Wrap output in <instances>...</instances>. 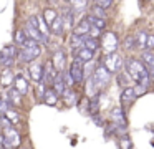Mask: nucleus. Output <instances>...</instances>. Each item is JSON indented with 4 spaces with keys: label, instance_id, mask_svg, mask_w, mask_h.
<instances>
[{
    "label": "nucleus",
    "instance_id": "1",
    "mask_svg": "<svg viewBox=\"0 0 154 149\" xmlns=\"http://www.w3.org/2000/svg\"><path fill=\"white\" fill-rule=\"evenodd\" d=\"M124 68H126V73L129 75V78L133 79L136 85H141L146 89L149 88V85L152 81H151L149 71H147V68L144 66L143 61H139V60H136V58H128L126 63H124Z\"/></svg>",
    "mask_w": 154,
    "mask_h": 149
},
{
    "label": "nucleus",
    "instance_id": "2",
    "mask_svg": "<svg viewBox=\"0 0 154 149\" xmlns=\"http://www.w3.org/2000/svg\"><path fill=\"white\" fill-rule=\"evenodd\" d=\"M42 55V45L35 40L28 38L25 42V45L20 48V53H18V60L22 63H32Z\"/></svg>",
    "mask_w": 154,
    "mask_h": 149
},
{
    "label": "nucleus",
    "instance_id": "3",
    "mask_svg": "<svg viewBox=\"0 0 154 149\" xmlns=\"http://www.w3.org/2000/svg\"><path fill=\"white\" fill-rule=\"evenodd\" d=\"M91 76H93V79H94V85H96L98 91H103V89H106V86L111 83L113 73L108 71L103 66V63H101V65H98L96 68H94V71L91 73Z\"/></svg>",
    "mask_w": 154,
    "mask_h": 149
},
{
    "label": "nucleus",
    "instance_id": "4",
    "mask_svg": "<svg viewBox=\"0 0 154 149\" xmlns=\"http://www.w3.org/2000/svg\"><path fill=\"white\" fill-rule=\"evenodd\" d=\"M18 53H20V50H17L14 45H8V46H5V48H2L0 50V65L5 66V70H8L14 65V61L18 56Z\"/></svg>",
    "mask_w": 154,
    "mask_h": 149
},
{
    "label": "nucleus",
    "instance_id": "5",
    "mask_svg": "<svg viewBox=\"0 0 154 149\" xmlns=\"http://www.w3.org/2000/svg\"><path fill=\"white\" fill-rule=\"evenodd\" d=\"M103 66L108 70L109 73H119L121 71V66H123V60L118 53H113V55H106L104 56V61Z\"/></svg>",
    "mask_w": 154,
    "mask_h": 149
},
{
    "label": "nucleus",
    "instance_id": "6",
    "mask_svg": "<svg viewBox=\"0 0 154 149\" xmlns=\"http://www.w3.org/2000/svg\"><path fill=\"white\" fill-rule=\"evenodd\" d=\"M118 43H119V42H118V36L114 35V33H104V35H103V42H101V45H103V51H104V56L116 53Z\"/></svg>",
    "mask_w": 154,
    "mask_h": 149
},
{
    "label": "nucleus",
    "instance_id": "7",
    "mask_svg": "<svg viewBox=\"0 0 154 149\" xmlns=\"http://www.w3.org/2000/svg\"><path fill=\"white\" fill-rule=\"evenodd\" d=\"M68 71H70V75L73 76V79H75V83H83V79H85V65L83 63L80 61V60H76L75 58L73 61H71V65H70V70H68Z\"/></svg>",
    "mask_w": 154,
    "mask_h": 149
},
{
    "label": "nucleus",
    "instance_id": "8",
    "mask_svg": "<svg viewBox=\"0 0 154 149\" xmlns=\"http://www.w3.org/2000/svg\"><path fill=\"white\" fill-rule=\"evenodd\" d=\"M28 23H32V25L35 26V28L38 30V32L43 35V38L48 42V35H50V26L47 25V22L43 20V17H40V15H32L30 18H28Z\"/></svg>",
    "mask_w": 154,
    "mask_h": 149
},
{
    "label": "nucleus",
    "instance_id": "9",
    "mask_svg": "<svg viewBox=\"0 0 154 149\" xmlns=\"http://www.w3.org/2000/svg\"><path fill=\"white\" fill-rule=\"evenodd\" d=\"M136 98H137V96H136V91H134L133 86L124 88L123 91H121V108H123V109L129 108V106L136 101Z\"/></svg>",
    "mask_w": 154,
    "mask_h": 149
},
{
    "label": "nucleus",
    "instance_id": "10",
    "mask_svg": "<svg viewBox=\"0 0 154 149\" xmlns=\"http://www.w3.org/2000/svg\"><path fill=\"white\" fill-rule=\"evenodd\" d=\"M51 63H53L55 70H57L58 73H63L65 65H66V55H65V51H63L61 48H58L57 51L53 53V58H51Z\"/></svg>",
    "mask_w": 154,
    "mask_h": 149
},
{
    "label": "nucleus",
    "instance_id": "11",
    "mask_svg": "<svg viewBox=\"0 0 154 149\" xmlns=\"http://www.w3.org/2000/svg\"><path fill=\"white\" fill-rule=\"evenodd\" d=\"M14 88L17 89L18 93H20L22 96L27 95L28 93V88H30V85H28V79L25 78L22 73H17L15 75V81H14Z\"/></svg>",
    "mask_w": 154,
    "mask_h": 149
},
{
    "label": "nucleus",
    "instance_id": "12",
    "mask_svg": "<svg viewBox=\"0 0 154 149\" xmlns=\"http://www.w3.org/2000/svg\"><path fill=\"white\" fill-rule=\"evenodd\" d=\"M28 73H30V78L33 79V81L42 83L43 81L45 65H42V63H33V65H30V68H28Z\"/></svg>",
    "mask_w": 154,
    "mask_h": 149
},
{
    "label": "nucleus",
    "instance_id": "13",
    "mask_svg": "<svg viewBox=\"0 0 154 149\" xmlns=\"http://www.w3.org/2000/svg\"><path fill=\"white\" fill-rule=\"evenodd\" d=\"M57 76H58V71L55 70L53 63L51 61L47 63V65H45V73H43V83L45 85H53Z\"/></svg>",
    "mask_w": 154,
    "mask_h": 149
},
{
    "label": "nucleus",
    "instance_id": "14",
    "mask_svg": "<svg viewBox=\"0 0 154 149\" xmlns=\"http://www.w3.org/2000/svg\"><path fill=\"white\" fill-rule=\"evenodd\" d=\"M75 12L71 7H65L63 8V13H61V18H63V23H65V30H70V28H75Z\"/></svg>",
    "mask_w": 154,
    "mask_h": 149
},
{
    "label": "nucleus",
    "instance_id": "15",
    "mask_svg": "<svg viewBox=\"0 0 154 149\" xmlns=\"http://www.w3.org/2000/svg\"><path fill=\"white\" fill-rule=\"evenodd\" d=\"M25 33H27V36L30 40H35V42H38V43H48L47 40L43 38V35H42V33L38 32L32 23H28V22L25 23Z\"/></svg>",
    "mask_w": 154,
    "mask_h": 149
},
{
    "label": "nucleus",
    "instance_id": "16",
    "mask_svg": "<svg viewBox=\"0 0 154 149\" xmlns=\"http://www.w3.org/2000/svg\"><path fill=\"white\" fill-rule=\"evenodd\" d=\"M90 30H91V25L86 18H81L80 22L75 25L73 28V35H78V36H88L90 35Z\"/></svg>",
    "mask_w": 154,
    "mask_h": 149
},
{
    "label": "nucleus",
    "instance_id": "17",
    "mask_svg": "<svg viewBox=\"0 0 154 149\" xmlns=\"http://www.w3.org/2000/svg\"><path fill=\"white\" fill-rule=\"evenodd\" d=\"M111 123L116 126H126V118H124V109L123 108H113L111 111Z\"/></svg>",
    "mask_w": 154,
    "mask_h": 149
},
{
    "label": "nucleus",
    "instance_id": "18",
    "mask_svg": "<svg viewBox=\"0 0 154 149\" xmlns=\"http://www.w3.org/2000/svg\"><path fill=\"white\" fill-rule=\"evenodd\" d=\"M4 136L8 139V142L12 144V147H18L22 142V138L14 128H8V129H4Z\"/></svg>",
    "mask_w": 154,
    "mask_h": 149
},
{
    "label": "nucleus",
    "instance_id": "19",
    "mask_svg": "<svg viewBox=\"0 0 154 149\" xmlns=\"http://www.w3.org/2000/svg\"><path fill=\"white\" fill-rule=\"evenodd\" d=\"M51 89H53L58 96H63L65 95V91H66L68 88H66V83H65V79H63V73H58L55 83L51 85Z\"/></svg>",
    "mask_w": 154,
    "mask_h": 149
},
{
    "label": "nucleus",
    "instance_id": "20",
    "mask_svg": "<svg viewBox=\"0 0 154 149\" xmlns=\"http://www.w3.org/2000/svg\"><path fill=\"white\" fill-rule=\"evenodd\" d=\"M7 101L10 106H20L22 104V95L15 88H10L7 93Z\"/></svg>",
    "mask_w": 154,
    "mask_h": 149
},
{
    "label": "nucleus",
    "instance_id": "21",
    "mask_svg": "<svg viewBox=\"0 0 154 149\" xmlns=\"http://www.w3.org/2000/svg\"><path fill=\"white\" fill-rule=\"evenodd\" d=\"M93 56H94L93 51H90V50H86V48H81L80 51L76 53V56H75V58L80 60L83 65H86V63H91V61H93Z\"/></svg>",
    "mask_w": 154,
    "mask_h": 149
},
{
    "label": "nucleus",
    "instance_id": "22",
    "mask_svg": "<svg viewBox=\"0 0 154 149\" xmlns=\"http://www.w3.org/2000/svg\"><path fill=\"white\" fill-rule=\"evenodd\" d=\"M50 32L53 33V35H57V36L63 35V32H65V23H63V18H61V15L58 17V18L50 25Z\"/></svg>",
    "mask_w": 154,
    "mask_h": 149
},
{
    "label": "nucleus",
    "instance_id": "23",
    "mask_svg": "<svg viewBox=\"0 0 154 149\" xmlns=\"http://www.w3.org/2000/svg\"><path fill=\"white\" fill-rule=\"evenodd\" d=\"M14 81H15V75L10 71V70H4V73L0 75V85L2 86H10V85H14Z\"/></svg>",
    "mask_w": 154,
    "mask_h": 149
},
{
    "label": "nucleus",
    "instance_id": "24",
    "mask_svg": "<svg viewBox=\"0 0 154 149\" xmlns=\"http://www.w3.org/2000/svg\"><path fill=\"white\" fill-rule=\"evenodd\" d=\"M86 20L90 22V25H91V26H94V28H98V30H104V28H106V20L98 18V17H94L93 13L86 15Z\"/></svg>",
    "mask_w": 154,
    "mask_h": 149
},
{
    "label": "nucleus",
    "instance_id": "25",
    "mask_svg": "<svg viewBox=\"0 0 154 149\" xmlns=\"http://www.w3.org/2000/svg\"><path fill=\"white\" fill-rule=\"evenodd\" d=\"M147 35H149V33H146V32H137L136 35H134V38H136V50H143V51H146Z\"/></svg>",
    "mask_w": 154,
    "mask_h": 149
},
{
    "label": "nucleus",
    "instance_id": "26",
    "mask_svg": "<svg viewBox=\"0 0 154 149\" xmlns=\"http://www.w3.org/2000/svg\"><path fill=\"white\" fill-rule=\"evenodd\" d=\"M42 17H43V20L47 22V25L50 26L60 15H58V12H57L55 8H45V10H43V15H42Z\"/></svg>",
    "mask_w": 154,
    "mask_h": 149
},
{
    "label": "nucleus",
    "instance_id": "27",
    "mask_svg": "<svg viewBox=\"0 0 154 149\" xmlns=\"http://www.w3.org/2000/svg\"><path fill=\"white\" fill-rule=\"evenodd\" d=\"M43 101L47 103L48 106H55L58 103V95L53 91V89H47V93H45V98Z\"/></svg>",
    "mask_w": 154,
    "mask_h": 149
},
{
    "label": "nucleus",
    "instance_id": "28",
    "mask_svg": "<svg viewBox=\"0 0 154 149\" xmlns=\"http://www.w3.org/2000/svg\"><path fill=\"white\" fill-rule=\"evenodd\" d=\"M63 99H65V103H66L68 106H75V104H76V101H78L76 95H75V91H73L71 88H68L66 91H65Z\"/></svg>",
    "mask_w": 154,
    "mask_h": 149
},
{
    "label": "nucleus",
    "instance_id": "29",
    "mask_svg": "<svg viewBox=\"0 0 154 149\" xmlns=\"http://www.w3.org/2000/svg\"><path fill=\"white\" fill-rule=\"evenodd\" d=\"M129 75L126 73V70L124 71H119L118 73V85L121 86V88H128L129 86Z\"/></svg>",
    "mask_w": 154,
    "mask_h": 149
},
{
    "label": "nucleus",
    "instance_id": "30",
    "mask_svg": "<svg viewBox=\"0 0 154 149\" xmlns=\"http://www.w3.org/2000/svg\"><path fill=\"white\" fill-rule=\"evenodd\" d=\"M90 114L91 116H94L98 113V109H100V95H96L94 98H91L90 99Z\"/></svg>",
    "mask_w": 154,
    "mask_h": 149
},
{
    "label": "nucleus",
    "instance_id": "31",
    "mask_svg": "<svg viewBox=\"0 0 154 149\" xmlns=\"http://www.w3.org/2000/svg\"><path fill=\"white\" fill-rule=\"evenodd\" d=\"M85 48L94 53L98 48H100V42H98V40H94V38H90V36H88L86 42H85Z\"/></svg>",
    "mask_w": 154,
    "mask_h": 149
},
{
    "label": "nucleus",
    "instance_id": "32",
    "mask_svg": "<svg viewBox=\"0 0 154 149\" xmlns=\"http://www.w3.org/2000/svg\"><path fill=\"white\" fill-rule=\"evenodd\" d=\"M27 40H28V36H27V33H25V30H17V33H15V43L23 46Z\"/></svg>",
    "mask_w": 154,
    "mask_h": 149
},
{
    "label": "nucleus",
    "instance_id": "33",
    "mask_svg": "<svg viewBox=\"0 0 154 149\" xmlns=\"http://www.w3.org/2000/svg\"><path fill=\"white\" fill-rule=\"evenodd\" d=\"M4 114L7 116L8 119H10L12 124H18V123H20V116H18V113H17V111H14V109H7V111L4 113Z\"/></svg>",
    "mask_w": 154,
    "mask_h": 149
},
{
    "label": "nucleus",
    "instance_id": "34",
    "mask_svg": "<svg viewBox=\"0 0 154 149\" xmlns=\"http://www.w3.org/2000/svg\"><path fill=\"white\" fill-rule=\"evenodd\" d=\"M88 5V2H71L70 3V7L73 8V12H75V15L76 13H80L81 10H85V7Z\"/></svg>",
    "mask_w": 154,
    "mask_h": 149
},
{
    "label": "nucleus",
    "instance_id": "35",
    "mask_svg": "<svg viewBox=\"0 0 154 149\" xmlns=\"http://www.w3.org/2000/svg\"><path fill=\"white\" fill-rule=\"evenodd\" d=\"M91 13H93L94 17H98V18L106 20V12H104L103 8H100L98 5H94V3H93V10H91Z\"/></svg>",
    "mask_w": 154,
    "mask_h": 149
},
{
    "label": "nucleus",
    "instance_id": "36",
    "mask_svg": "<svg viewBox=\"0 0 154 149\" xmlns=\"http://www.w3.org/2000/svg\"><path fill=\"white\" fill-rule=\"evenodd\" d=\"M0 126L4 129H8V128H14V124L10 123V119L7 118L5 114H0Z\"/></svg>",
    "mask_w": 154,
    "mask_h": 149
},
{
    "label": "nucleus",
    "instance_id": "37",
    "mask_svg": "<svg viewBox=\"0 0 154 149\" xmlns=\"http://www.w3.org/2000/svg\"><path fill=\"white\" fill-rule=\"evenodd\" d=\"M124 45H126L128 50H134V48H136V38H134V35L128 36V38L124 40Z\"/></svg>",
    "mask_w": 154,
    "mask_h": 149
},
{
    "label": "nucleus",
    "instance_id": "38",
    "mask_svg": "<svg viewBox=\"0 0 154 149\" xmlns=\"http://www.w3.org/2000/svg\"><path fill=\"white\" fill-rule=\"evenodd\" d=\"M63 79H65V83H66V88H71V86L75 85V79H73V76L70 75V71H63Z\"/></svg>",
    "mask_w": 154,
    "mask_h": 149
},
{
    "label": "nucleus",
    "instance_id": "39",
    "mask_svg": "<svg viewBox=\"0 0 154 149\" xmlns=\"http://www.w3.org/2000/svg\"><path fill=\"white\" fill-rule=\"evenodd\" d=\"M119 146L121 149H131V141L128 136H123V138H119Z\"/></svg>",
    "mask_w": 154,
    "mask_h": 149
},
{
    "label": "nucleus",
    "instance_id": "40",
    "mask_svg": "<svg viewBox=\"0 0 154 149\" xmlns=\"http://www.w3.org/2000/svg\"><path fill=\"white\" fill-rule=\"evenodd\" d=\"M94 5H98L100 8L106 10V8H109V7L113 5V2H111V0H98V2H94Z\"/></svg>",
    "mask_w": 154,
    "mask_h": 149
},
{
    "label": "nucleus",
    "instance_id": "41",
    "mask_svg": "<svg viewBox=\"0 0 154 149\" xmlns=\"http://www.w3.org/2000/svg\"><path fill=\"white\" fill-rule=\"evenodd\" d=\"M146 50H149V51H152V50H154V35H152V33H149V35H147Z\"/></svg>",
    "mask_w": 154,
    "mask_h": 149
},
{
    "label": "nucleus",
    "instance_id": "42",
    "mask_svg": "<svg viewBox=\"0 0 154 149\" xmlns=\"http://www.w3.org/2000/svg\"><path fill=\"white\" fill-rule=\"evenodd\" d=\"M90 38H94V40H98L101 36V30H98V28H94V26H91V30H90Z\"/></svg>",
    "mask_w": 154,
    "mask_h": 149
},
{
    "label": "nucleus",
    "instance_id": "43",
    "mask_svg": "<svg viewBox=\"0 0 154 149\" xmlns=\"http://www.w3.org/2000/svg\"><path fill=\"white\" fill-rule=\"evenodd\" d=\"M133 88H134V91H136V96H141V95H144V93L147 91V89H146V88H143L141 85H134Z\"/></svg>",
    "mask_w": 154,
    "mask_h": 149
},
{
    "label": "nucleus",
    "instance_id": "44",
    "mask_svg": "<svg viewBox=\"0 0 154 149\" xmlns=\"http://www.w3.org/2000/svg\"><path fill=\"white\" fill-rule=\"evenodd\" d=\"M0 113H2V111H0Z\"/></svg>",
    "mask_w": 154,
    "mask_h": 149
}]
</instances>
